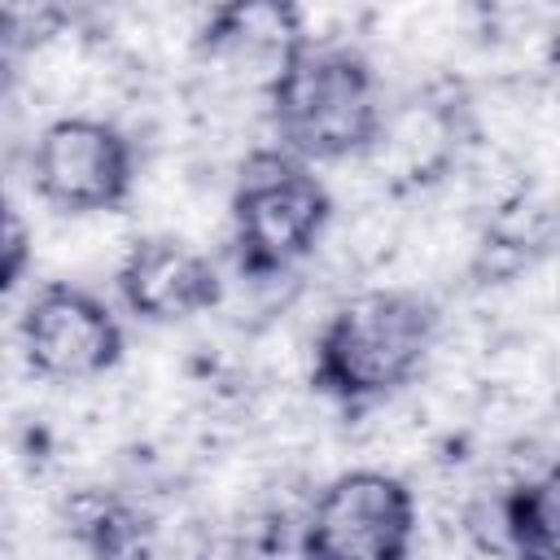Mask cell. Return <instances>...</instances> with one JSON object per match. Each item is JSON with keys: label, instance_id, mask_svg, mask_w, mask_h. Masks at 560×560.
Returning <instances> with one entry per match:
<instances>
[{"label": "cell", "instance_id": "obj_1", "mask_svg": "<svg viewBox=\"0 0 560 560\" xmlns=\"http://www.w3.org/2000/svg\"><path fill=\"white\" fill-rule=\"evenodd\" d=\"M267 118L276 149L315 166L368 153L381 140V79L372 61L341 39L293 35L267 83Z\"/></svg>", "mask_w": 560, "mask_h": 560}, {"label": "cell", "instance_id": "obj_2", "mask_svg": "<svg viewBox=\"0 0 560 560\" xmlns=\"http://www.w3.org/2000/svg\"><path fill=\"white\" fill-rule=\"evenodd\" d=\"M438 341V306L416 289H368L346 298L315 337L311 385L363 407L416 381Z\"/></svg>", "mask_w": 560, "mask_h": 560}, {"label": "cell", "instance_id": "obj_3", "mask_svg": "<svg viewBox=\"0 0 560 560\" xmlns=\"http://www.w3.org/2000/svg\"><path fill=\"white\" fill-rule=\"evenodd\" d=\"M232 262L245 280H267L315 254L332 223V192L315 166L284 149H254L232 184Z\"/></svg>", "mask_w": 560, "mask_h": 560}, {"label": "cell", "instance_id": "obj_4", "mask_svg": "<svg viewBox=\"0 0 560 560\" xmlns=\"http://www.w3.org/2000/svg\"><path fill=\"white\" fill-rule=\"evenodd\" d=\"M411 542V486L385 468H350L315 494L298 534V560H407Z\"/></svg>", "mask_w": 560, "mask_h": 560}, {"label": "cell", "instance_id": "obj_5", "mask_svg": "<svg viewBox=\"0 0 560 560\" xmlns=\"http://www.w3.org/2000/svg\"><path fill=\"white\" fill-rule=\"evenodd\" d=\"M136 149L105 118L66 114L31 149V188L61 214H105L131 197Z\"/></svg>", "mask_w": 560, "mask_h": 560}, {"label": "cell", "instance_id": "obj_6", "mask_svg": "<svg viewBox=\"0 0 560 560\" xmlns=\"http://www.w3.org/2000/svg\"><path fill=\"white\" fill-rule=\"evenodd\" d=\"M18 341L26 368L61 385L105 376L127 346L118 315L79 284H44L18 319Z\"/></svg>", "mask_w": 560, "mask_h": 560}, {"label": "cell", "instance_id": "obj_7", "mask_svg": "<svg viewBox=\"0 0 560 560\" xmlns=\"http://www.w3.org/2000/svg\"><path fill=\"white\" fill-rule=\"evenodd\" d=\"M114 284H118L122 306L144 324H179V319H192L219 306L223 298V280L214 262L197 245L171 232L140 236L122 254Z\"/></svg>", "mask_w": 560, "mask_h": 560}, {"label": "cell", "instance_id": "obj_8", "mask_svg": "<svg viewBox=\"0 0 560 560\" xmlns=\"http://www.w3.org/2000/svg\"><path fill=\"white\" fill-rule=\"evenodd\" d=\"M503 538L512 560H560V542H556V472H538L516 481L503 503Z\"/></svg>", "mask_w": 560, "mask_h": 560}, {"label": "cell", "instance_id": "obj_9", "mask_svg": "<svg viewBox=\"0 0 560 560\" xmlns=\"http://www.w3.org/2000/svg\"><path fill=\"white\" fill-rule=\"evenodd\" d=\"M26 262H31V232L18 219V210L9 206V197L0 192V293H9L18 284Z\"/></svg>", "mask_w": 560, "mask_h": 560}, {"label": "cell", "instance_id": "obj_10", "mask_svg": "<svg viewBox=\"0 0 560 560\" xmlns=\"http://www.w3.org/2000/svg\"><path fill=\"white\" fill-rule=\"evenodd\" d=\"M39 35L31 31V13L22 9H0V96L13 92L18 83V66L26 57V48L35 44Z\"/></svg>", "mask_w": 560, "mask_h": 560}]
</instances>
